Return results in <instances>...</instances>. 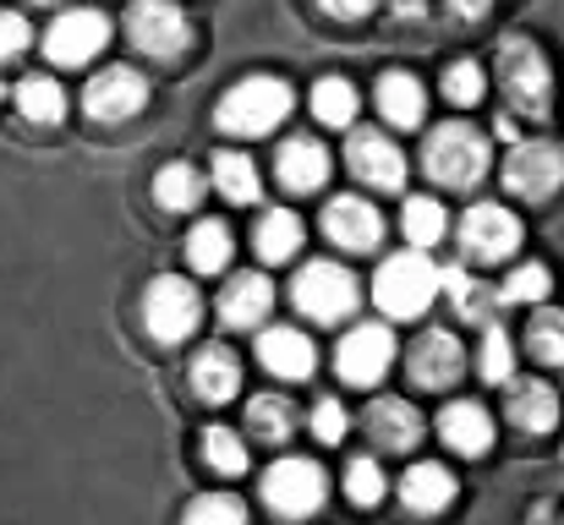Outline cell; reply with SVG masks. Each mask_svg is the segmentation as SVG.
<instances>
[{"label":"cell","mask_w":564,"mask_h":525,"mask_svg":"<svg viewBox=\"0 0 564 525\" xmlns=\"http://www.w3.org/2000/svg\"><path fill=\"white\" fill-rule=\"evenodd\" d=\"M274 175H280V186L285 192H318L324 181H329V149L318 143V138H291V143H280V154H274Z\"/></svg>","instance_id":"17"},{"label":"cell","mask_w":564,"mask_h":525,"mask_svg":"<svg viewBox=\"0 0 564 525\" xmlns=\"http://www.w3.org/2000/svg\"><path fill=\"white\" fill-rule=\"evenodd\" d=\"M438 438H444L455 455H488V449H494V416H488L482 405H471V400H455V405H444V416H438Z\"/></svg>","instance_id":"20"},{"label":"cell","mask_w":564,"mask_h":525,"mask_svg":"<svg viewBox=\"0 0 564 525\" xmlns=\"http://www.w3.org/2000/svg\"><path fill=\"white\" fill-rule=\"evenodd\" d=\"M433 291H438V274H433V263L416 258V252L389 258L373 280V296L389 318H416V313L433 302Z\"/></svg>","instance_id":"7"},{"label":"cell","mask_w":564,"mask_h":525,"mask_svg":"<svg viewBox=\"0 0 564 525\" xmlns=\"http://www.w3.org/2000/svg\"><path fill=\"white\" fill-rule=\"evenodd\" d=\"M438 285L449 291V307H455L460 318H471V324H488V318H494V291H488L482 280H471L466 269H449Z\"/></svg>","instance_id":"32"},{"label":"cell","mask_w":564,"mask_h":525,"mask_svg":"<svg viewBox=\"0 0 564 525\" xmlns=\"http://www.w3.org/2000/svg\"><path fill=\"white\" fill-rule=\"evenodd\" d=\"M203 460H208L219 477H241V471H247V444H241L230 427H208V433H203Z\"/></svg>","instance_id":"37"},{"label":"cell","mask_w":564,"mask_h":525,"mask_svg":"<svg viewBox=\"0 0 564 525\" xmlns=\"http://www.w3.org/2000/svg\"><path fill=\"white\" fill-rule=\"evenodd\" d=\"M203 318V302L182 274H160L149 291H143V329L160 340V346H182Z\"/></svg>","instance_id":"6"},{"label":"cell","mask_w":564,"mask_h":525,"mask_svg":"<svg viewBox=\"0 0 564 525\" xmlns=\"http://www.w3.org/2000/svg\"><path fill=\"white\" fill-rule=\"evenodd\" d=\"M346 427H351L346 405H340V400H318V411H313V433H318V444H340Z\"/></svg>","instance_id":"42"},{"label":"cell","mask_w":564,"mask_h":525,"mask_svg":"<svg viewBox=\"0 0 564 525\" xmlns=\"http://www.w3.org/2000/svg\"><path fill=\"white\" fill-rule=\"evenodd\" d=\"M187 521L192 525H203V521L241 525V521H247V504H241V499H230V493H208V499H197V504L187 510Z\"/></svg>","instance_id":"41"},{"label":"cell","mask_w":564,"mask_h":525,"mask_svg":"<svg viewBox=\"0 0 564 525\" xmlns=\"http://www.w3.org/2000/svg\"><path fill=\"white\" fill-rule=\"evenodd\" d=\"M422 165H427V175H433L438 186H477V181L488 175V165H494V149H488L482 132L449 121V127H438V132L427 138Z\"/></svg>","instance_id":"3"},{"label":"cell","mask_w":564,"mask_h":525,"mask_svg":"<svg viewBox=\"0 0 564 525\" xmlns=\"http://www.w3.org/2000/svg\"><path fill=\"white\" fill-rule=\"evenodd\" d=\"M505 186H510L516 197H527V203L554 197L564 186V149L560 143H543V138L516 143L510 160H505Z\"/></svg>","instance_id":"9"},{"label":"cell","mask_w":564,"mask_h":525,"mask_svg":"<svg viewBox=\"0 0 564 525\" xmlns=\"http://www.w3.org/2000/svg\"><path fill=\"white\" fill-rule=\"evenodd\" d=\"M346 165H351V175H362L368 186H378V192H400L405 186V154L383 132H357L351 149H346Z\"/></svg>","instance_id":"16"},{"label":"cell","mask_w":564,"mask_h":525,"mask_svg":"<svg viewBox=\"0 0 564 525\" xmlns=\"http://www.w3.org/2000/svg\"><path fill=\"white\" fill-rule=\"evenodd\" d=\"M378 110H383L389 127H416L422 110H427V94L411 72H383L378 77Z\"/></svg>","instance_id":"25"},{"label":"cell","mask_w":564,"mask_h":525,"mask_svg":"<svg viewBox=\"0 0 564 525\" xmlns=\"http://www.w3.org/2000/svg\"><path fill=\"white\" fill-rule=\"evenodd\" d=\"M346 493H351V504H378L383 499V466L378 460H351L346 466Z\"/></svg>","instance_id":"38"},{"label":"cell","mask_w":564,"mask_h":525,"mask_svg":"<svg viewBox=\"0 0 564 525\" xmlns=\"http://www.w3.org/2000/svg\"><path fill=\"white\" fill-rule=\"evenodd\" d=\"M357 110H362V99H357V88H351L346 77H324V83L313 88V116H318L324 127H351Z\"/></svg>","instance_id":"31"},{"label":"cell","mask_w":564,"mask_h":525,"mask_svg":"<svg viewBox=\"0 0 564 525\" xmlns=\"http://www.w3.org/2000/svg\"><path fill=\"white\" fill-rule=\"evenodd\" d=\"M296 247H302V219H296L291 208L263 214V225H258V258L285 263V258H296Z\"/></svg>","instance_id":"29"},{"label":"cell","mask_w":564,"mask_h":525,"mask_svg":"<svg viewBox=\"0 0 564 525\" xmlns=\"http://www.w3.org/2000/svg\"><path fill=\"white\" fill-rule=\"evenodd\" d=\"M197 197H203V175L192 171L187 160H176V165H165V171L154 175V203L160 208L187 214V208H197Z\"/></svg>","instance_id":"28"},{"label":"cell","mask_w":564,"mask_h":525,"mask_svg":"<svg viewBox=\"0 0 564 525\" xmlns=\"http://www.w3.org/2000/svg\"><path fill=\"white\" fill-rule=\"evenodd\" d=\"M400 225H405V236H411V247H438L444 241V208L433 203V197H405V214H400Z\"/></svg>","instance_id":"35"},{"label":"cell","mask_w":564,"mask_h":525,"mask_svg":"<svg viewBox=\"0 0 564 525\" xmlns=\"http://www.w3.org/2000/svg\"><path fill=\"white\" fill-rule=\"evenodd\" d=\"M510 367H516L510 335L488 324V335H482V378H488V383H505V378H510Z\"/></svg>","instance_id":"40"},{"label":"cell","mask_w":564,"mask_h":525,"mask_svg":"<svg viewBox=\"0 0 564 525\" xmlns=\"http://www.w3.org/2000/svg\"><path fill=\"white\" fill-rule=\"evenodd\" d=\"M400 499H405V510L411 515H438V510H449V499H455V477L444 471V466H411L405 471V482H400Z\"/></svg>","instance_id":"24"},{"label":"cell","mask_w":564,"mask_h":525,"mask_svg":"<svg viewBox=\"0 0 564 525\" xmlns=\"http://www.w3.org/2000/svg\"><path fill=\"white\" fill-rule=\"evenodd\" d=\"M105 44H110V22H105V11H88V6L83 11H61L50 22V33H44V55L55 66H83Z\"/></svg>","instance_id":"11"},{"label":"cell","mask_w":564,"mask_h":525,"mask_svg":"<svg viewBox=\"0 0 564 525\" xmlns=\"http://www.w3.org/2000/svg\"><path fill=\"white\" fill-rule=\"evenodd\" d=\"M28 44H33L28 22H22L17 11H0V61H17V55H22Z\"/></svg>","instance_id":"43"},{"label":"cell","mask_w":564,"mask_h":525,"mask_svg":"<svg viewBox=\"0 0 564 525\" xmlns=\"http://www.w3.org/2000/svg\"><path fill=\"white\" fill-rule=\"evenodd\" d=\"M214 186L230 197V203H258V165L247 154H214Z\"/></svg>","instance_id":"34"},{"label":"cell","mask_w":564,"mask_h":525,"mask_svg":"<svg viewBox=\"0 0 564 525\" xmlns=\"http://www.w3.org/2000/svg\"><path fill=\"white\" fill-rule=\"evenodd\" d=\"M187 263L197 269V274H219V269L230 263V230H225L219 219H203V225H192Z\"/></svg>","instance_id":"30"},{"label":"cell","mask_w":564,"mask_h":525,"mask_svg":"<svg viewBox=\"0 0 564 525\" xmlns=\"http://www.w3.org/2000/svg\"><path fill=\"white\" fill-rule=\"evenodd\" d=\"M549 291H554V274L543 269V263H521L505 285H499V302H516V307H538V302H549Z\"/></svg>","instance_id":"36"},{"label":"cell","mask_w":564,"mask_h":525,"mask_svg":"<svg viewBox=\"0 0 564 525\" xmlns=\"http://www.w3.org/2000/svg\"><path fill=\"white\" fill-rule=\"evenodd\" d=\"M258 361L274 372V378H307L313 367H318V350L307 335H296L291 324H280V329H263V340H258Z\"/></svg>","instance_id":"21"},{"label":"cell","mask_w":564,"mask_h":525,"mask_svg":"<svg viewBox=\"0 0 564 525\" xmlns=\"http://www.w3.org/2000/svg\"><path fill=\"white\" fill-rule=\"evenodd\" d=\"M269 307H274V285H269V274H230V285L219 291V318L230 324V329H252V324H263L269 318Z\"/></svg>","instance_id":"18"},{"label":"cell","mask_w":564,"mask_h":525,"mask_svg":"<svg viewBox=\"0 0 564 525\" xmlns=\"http://www.w3.org/2000/svg\"><path fill=\"white\" fill-rule=\"evenodd\" d=\"M411 383L416 389H449L460 372H466V350L449 329H427L416 346H411V361H405Z\"/></svg>","instance_id":"14"},{"label":"cell","mask_w":564,"mask_h":525,"mask_svg":"<svg viewBox=\"0 0 564 525\" xmlns=\"http://www.w3.org/2000/svg\"><path fill=\"white\" fill-rule=\"evenodd\" d=\"M362 422H368L373 444L389 449V455H405V449H416V438H422V416H416L405 400H373Z\"/></svg>","instance_id":"22"},{"label":"cell","mask_w":564,"mask_h":525,"mask_svg":"<svg viewBox=\"0 0 564 525\" xmlns=\"http://www.w3.org/2000/svg\"><path fill=\"white\" fill-rule=\"evenodd\" d=\"M324 236L346 252H373L378 236H383V214H378L368 197H335L324 208Z\"/></svg>","instance_id":"15"},{"label":"cell","mask_w":564,"mask_h":525,"mask_svg":"<svg viewBox=\"0 0 564 525\" xmlns=\"http://www.w3.org/2000/svg\"><path fill=\"white\" fill-rule=\"evenodd\" d=\"M389 361H394V335L383 329V324H357L340 350H335V367H340V378L346 383H378L383 372H389Z\"/></svg>","instance_id":"13"},{"label":"cell","mask_w":564,"mask_h":525,"mask_svg":"<svg viewBox=\"0 0 564 525\" xmlns=\"http://www.w3.org/2000/svg\"><path fill=\"white\" fill-rule=\"evenodd\" d=\"M247 427H252L258 444H285V438L296 433V405H291L285 394H252Z\"/></svg>","instance_id":"26"},{"label":"cell","mask_w":564,"mask_h":525,"mask_svg":"<svg viewBox=\"0 0 564 525\" xmlns=\"http://www.w3.org/2000/svg\"><path fill=\"white\" fill-rule=\"evenodd\" d=\"M285 116H291V88H285L280 77H269V72L241 77V83L219 99V110H214L219 132H230V138H263V132H274Z\"/></svg>","instance_id":"2"},{"label":"cell","mask_w":564,"mask_h":525,"mask_svg":"<svg viewBox=\"0 0 564 525\" xmlns=\"http://www.w3.org/2000/svg\"><path fill=\"white\" fill-rule=\"evenodd\" d=\"M499 88H505V99H510L516 116L543 121L554 110V66H549V55L532 39L510 33L499 44Z\"/></svg>","instance_id":"1"},{"label":"cell","mask_w":564,"mask_h":525,"mask_svg":"<svg viewBox=\"0 0 564 525\" xmlns=\"http://www.w3.org/2000/svg\"><path fill=\"white\" fill-rule=\"evenodd\" d=\"M510 422H516L521 433H549V427H560V394H554L543 378H521V383L510 389Z\"/></svg>","instance_id":"23"},{"label":"cell","mask_w":564,"mask_h":525,"mask_svg":"<svg viewBox=\"0 0 564 525\" xmlns=\"http://www.w3.org/2000/svg\"><path fill=\"white\" fill-rule=\"evenodd\" d=\"M460 247H466V258H477V263L516 258V247H521V219H516L505 203H477V208L460 219Z\"/></svg>","instance_id":"12"},{"label":"cell","mask_w":564,"mask_h":525,"mask_svg":"<svg viewBox=\"0 0 564 525\" xmlns=\"http://www.w3.org/2000/svg\"><path fill=\"white\" fill-rule=\"evenodd\" d=\"M291 296H296V307H302L313 324H340V318L357 313L362 285H357V274H351L346 263H307V269L296 274Z\"/></svg>","instance_id":"4"},{"label":"cell","mask_w":564,"mask_h":525,"mask_svg":"<svg viewBox=\"0 0 564 525\" xmlns=\"http://www.w3.org/2000/svg\"><path fill=\"white\" fill-rule=\"evenodd\" d=\"M127 39L154 61H176L192 44V22L176 0H138L132 17H127Z\"/></svg>","instance_id":"8"},{"label":"cell","mask_w":564,"mask_h":525,"mask_svg":"<svg viewBox=\"0 0 564 525\" xmlns=\"http://www.w3.org/2000/svg\"><path fill=\"white\" fill-rule=\"evenodd\" d=\"M527 350H532L543 367H564V313L560 307H538V313H532Z\"/></svg>","instance_id":"33"},{"label":"cell","mask_w":564,"mask_h":525,"mask_svg":"<svg viewBox=\"0 0 564 525\" xmlns=\"http://www.w3.org/2000/svg\"><path fill=\"white\" fill-rule=\"evenodd\" d=\"M17 110H22V121H33V127H55V121L66 116V94H61L55 77H22V83H17Z\"/></svg>","instance_id":"27"},{"label":"cell","mask_w":564,"mask_h":525,"mask_svg":"<svg viewBox=\"0 0 564 525\" xmlns=\"http://www.w3.org/2000/svg\"><path fill=\"white\" fill-rule=\"evenodd\" d=\"M324 499H329V477H324L318 460H274L263 471V504L285 521H302V515L324 510Z\"/></svg>","instance_id":"5"},{"label":"cell","mask_w":564,"mask_h":525,"mask_svg":"<svg viewBox=\"0 0 564 525\" xmlns=\"http://www.w3.org/2000/svg\"><path fill=\"white\" fill-rule=\"evenodd\" d=\"M444 94H449V105H477L482 99V66L477 61H455L444 72Z\"/></svg>","instance_id":"39"},{"label":"cell","mask_w":564,"mask_h":525,"mask_svg":"<svg viewBox=\"0 0 564 525\" xmlns=\"http://www.w3.org/2000/svg\"><path fill=\"white\" fill-rule=\"evenodd\" d=\"M324 17H335V22H362V17H373L378 0H313Z\"/></svg>","instance_id":"44"},{"label":"cell","mask_w":564,"mask_h":525,"mask_svg":"<svg viewBox=\"0 0 564 525\" xmlns=\"http://www.w3.org/2000/svg\"><path fill=\"white\" fill-rule=\"evenodd\" d=\"M187 383H192V394H197L203 405H225V400L241 394V367H236V356H230L225 346H208V350L192 356Z\"/></svg>","instance_id":"19"},{"label":"cell","mask_w":564,"mask_h":525,"mask_svg":"<svg viewBox=\"0 0 564 525\" xmlns=\"http://www.w3.org/2000/svg\"><path fill=\"white\" fill-rule=\"evenodd\" d=\"M143 105H149V77L132 72V66H105V72L83 88V110H88L94 121H105V127L132 121Z\"/></svg>","instance_id":"10"}]
</instances>
